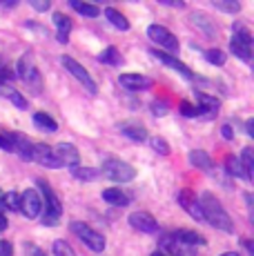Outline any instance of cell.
<instances>
[{"label": "cell", "mask_w": 254, "mask_h": 256, "mask_svg": "<svg viewBox=\"0 0 254 256\" xmlns=\"http://www.w3.org/2000/svg\"><path fill=\"white\" fill-rule=\"evenodd\" d=\"M198 205H201V212H203V220H208L212 228H216L218 232H226V234L234 232L232 218H230L226 208L218 203V198H214V194L203 192V194L198 196Z\"/></svg>", "instance_id": "1"}, {"label": "cell", "mask_w": 254, "mask_h": 256, "mask_svg": "<svg viewBox=\"0 0 254 256\" xmlns=\"http://www.w3.org/2000/svg\"><path fill=\"white\" fill-rule=\"evenodd\" d=\"M98 174L114 180V183H130V180L136 178V167L127 165L125 160H120V158H107L98 170Z\"/></svg>", "instance_id": "2"}, {"label": "cell", "mask_w": 254, "mask_h": 256, "mask_svg": "<svg viewBox=\"0 0 254 256\" xmlns=\"http://www.w3.org/2000/svg\"><path fill=\"white\" fill-rule=\"evenodd\" d=\"M36 187L40 190V196H42V200H45V218H42V223L45 225H56L58 220H60V216H62L60 200H58V196L54 194V190L45 183V180L36 178Z\"/></svg>", "instance_id": "3"}, {"label": "cell", "mask_w": 254, "mask_h": 256, "mask_svg": "<svg viewBox=\"0 0 254 256\" xmlns=\"http://www.w3.org/2000/svg\"><path fill=\"white\" fill-rule=\"evenodd\" d=\"M70 230H72V232H74V234L78 236V238L82 240V243L87 245V248L92 250V252L100 254L102 250H105V238H102V234L94 232V230H92L87 223H82V220H72Z\"/></svg>", "instance_id": "4"}, {"label": "cell", "mask_w": 254, "mask_h": 256, "mask_svg": "<svg viewBox=\"0 0 254 256\" xmlns=\"http://www.w3.org/2000/svg\"><path fill=\"white\" fill-rule=\"evenodd\" d=\"M60 62H62V67H65V70L70 72L72 76H74L76 80L80 82V85L85 87V90L90 92V94H96V92H98V87H96L94 78L90 76V72H87L85 67H82L78 60H74V58H72V56H62V58H60Z\"/></svg>", "instance_id": "5"}, {"label": "cell", "mask_w": 254, "mask_h": 256, "mask_svg": "<svg viewBox=\"0 0 254 256\" xmlns=\"http://www.w3.org/2000/svg\"><path fill=\"white\" fill-rule=\"evenodd\" d=\"M148 38L158 45L160 49H168V52H178V40L170 29H165L163 24H150L148 27ZM158 49V52H160Z\"/></svg>", "instance_id": "6"}, {"label": "cell", "mask_w": 254, "mask_h": 256, "mask_svg": "<svg viewBox=\"0 0 254 256\" xmlns=\"http://www.w3.org/2000/svg\"><path fill=\"white\" fill-rule=\"evenodd\" d=\"M7 136H9V142H12V152H16L18 158H22L25 163H34V147H36V142L29 136L20 134V132H12Z\"/></svg>", "instance_id": "7"}, {"label": "cell", "mask_w": 254, "mask_h": 256, "mask_svg": "<svg viewBox=\"0 0 254 256\" xmlns=\"http://www.w3.org/2000/svg\"><path fill=\"white\" fill-rule=\"evenodd\" d=\"M127 223L136 230V232H143V234H156L158 232V220L154 218L152 214L148 212H134V214L127 216Z\"/></svg>", "instance_id": "8"}, {"label": "cell", "mask_w": 254, "mask_h": 256, "mask_svg": "<svg viewBox=\"0 0 254 256\" xmlns=\"http://www.w3.org/2000/svg\"><path fill=\"white\" fill-rule=\"evenodd\" d=\"M18 78H22V80L32 87L40 85V72L36 70V65H34V56L29 52L22 54V58L18 60Z\"/></svg>", "instance_id": "9"}, {"label": "cell", "mask_w": 254, "mask_h": 256, "mask_svg": "<svg viewBox=\"0 0 254 256\" xmlns=\"http://www.w3.org/2000/svg\"><path fill=\"white\" fill-rule=\"evenodd\" d=\"M20 212L27 218H38L42 212V198L36 190H25L20 194Z\"/></svg>", "instance_id": "10"}, {"label": "cell", "mask_w": 254, "mask_h": 256, "mask_svg": "<svg viewBox=\"0 0 254 256\" xmlns=\"http://www.w3.org/2000/svg\"><path fill=\"white\" fill-rule=\"evenodd\" d=\"M34 163H40L47 170H60V167H65L58 160V156L54 154L52 147L42 145V142H36V147H34Z\"/></svg>", "instance_id": "11"}, {"label": "cell", "mask_w": 254, "mask_h": 256, "mask_svg": "<svg viewBox=\"0 0 254 256\" xmlns=\"http://www.w3.org/2000/svg\"><path fill=\"white\" fill-rule=\"evenodd\" d=\"M150 54H152V56L156 58V60H160V62H163V65H168V67H172L174 72H178L180 76L190 78V80H192V78H194V74L190 72V67H188V65H183V62H180L176 56H172V54L158 52V49H152V52H150Z\"/></svg>", "instance_id": "12"}, {"label": "cell", "mask_w": 254, "mask_h": 256, "mask_svg": "<svg viewBox=\"0 0 254 256\" xmlns=\"http://www.w3.org/2000/svg\"><path fill=\"white\" fill-rule=\"evenodd\" d=\"M52 150H54V154L58 156V160L67 167H76L78 160H80V154H78V150L72 145V142H58V145L52 147Z\"/></svg>", "instance_id": "13"}, {"label": "cell", "mask_w": 254, "mask_h": 256, "mask_svg": "<svg viewBox=\"0 0 254 256\" xmlns=\"http://www.w3.org/2000/svg\"><path fill=\"white\" fill-rule=\"evenodd\" d=\"M178 203L194 220H203V212H201V205H198V196H194L190 190L180 192V194H178Z\"/></svg>", "instance_id": "14"}, {"label": "cell", "mask_w": 254, "mask_h": 256, "mask_svg": "<svg viewBox=\"0 0 254 256\" xmlns=\"http://www.w3.org/2000/svg\"><path fill=\"white\" fill-rule=\"evenodd\" d=\"M118 82L127 92H143L150 87V78L140 76V74H123V76L118 78Z\"/></svg>", "instance_id": "15"}, {"label": "cell", "mask_w": 254, "mask_h": 256, "mask_svg": "<svg viewBox=\"0 0 254 256\" xmlns=\"http://www.w3.org/2000/svg\"><path fill=\"white\" fill-rule=\"evenodd\" d=\"M190 20H192V24L198 29V32H203L208 38H216V24H214V20L210 16H205V14L201 12H194L192 16H190Z\"/></svg>", "instance_id": "16"}, {"label": "cell", "mask_w": 254, "mask_h": 256, "mask_svg": "<svg viewBox=\"0 0 254 256\" xmlns=\"http://www.w3.org/2000/svg\"><path fill=\"white\" fill-rule=\"evenodd\" d=\"M172 236H174V240H176L180 248H196V245H205V238L201 234L194 232V230H176Z\"/></svg>", "instance_id": "17"}, {"label": "cell", "mask_w": 254, "mask_h": 256, "mask_svg": "<svg viewBox=\"0 0 254 256\" xmlns=\"http://www.w3.org/2000/svg\"><path fill=\"white\" fill-rule=\"evenodd\" d=\"M102 200L114 205V208H125V205L132 203V196L127 194V192L118 190V187H110V190L102 192Z\"/></svg>", "instance_id": "18"}, {"label": "cell", "mask_w": 254, "mask_h": 256, "mask_svg": "<svg viewBox=\"0 0 254 256\" xmlns=\"http://www.w3.org/2000/svg\"><path fill=\"white\" fill-rule=\"evenodd\" d=\"M120 134L134 142H145L150 138L148 130H145L143 125H136V122H120Z\"/></svg>", "instance_id": "19"}, {"label": "cell", "mask_w": 254, "mask_h": 256, "mask_svg": "<svg viewBox=\"0 0 254 256\" xmlns=\"http://www.w3.org/2000/svg\"><path fill=\"white\" fill-rule=\"evenodd\" d=\"M54 27H56V40L67 45L70 40V32H72V20L65 16V14H54Z\"/></svg>", "instance_id": "20"}, {"label": "cell", "mask_w": 254, "mask_h": 256, "mask_svg": "<svg viewBox=\"0 0 254 256\" xmlns=\"http://www.w3.org/2000/svg\"><path fill=\"white\" fill-rule=\"evenodd\" d=\"M190 163H192V167H198V170H212L214 167V160H212V156L208 154V152H203V150H192L190 152Z\"/></svg>", "instance_id": "21"}, {"label": "cell", "mask_w": 254, "mask_h": 256, "mask_svg": "<svg viewBox=\"0 0 254 256\" xmlns=\"http://www.w3.org/2000/svg\"><path fill=\"white\" fill-rule=\"evenodd\" d=\"M194 96H196V100H198V110H201L203 114L216 112L218 107H221V100H218V98L208 96V94H203V92H194Z\"/></svg>", "instance_id": "22"}, {"label": "cell", "mask_w": 254, "mask_h": 256, "mask_svg": "<svg viewBox=\"0 0 254 256\" xmlns=\"http://www.w3.org/2000/svg\"><path fill=\"white\" fill-rule=\"evenodd\" d=\"M70 170H72V178L82 180V183H92V180H96L100 176L96 167H80V165H76V167H70Z\"/></svg>", "instance_id": "23"}, {"label": "cell", "mask_w": 254, "mask_h": 256, "mask_svg": "<svg viewBox=\"0 0 254 256\" xmlns=\"http://www.w3.org/2000/svg\"><path fill=\"white\" fill-rule=\"evenodd\" d=\"M34 125H36L38 130L47 132V134H54V132H58V122L54 120L50 114H45V112H38V114H34Z\"/></svg>", "instance_id": "24"}, {"label": "cell", "mask_w": 254, "mask_h": 256, "mask_svg": "<svg viewBox=\"0 0 254 256\" xmlns=\"http://www.w3.org/2000/svg\"><path fill=\"white\" fill-rule=\"evenodd\" d=\"M105 18H107V20H110L112 24H114L116 29H120V32H127V29H130V20H127V18L118 12V9L107 7V9H105Z\"/></svg>", "instance_id": "25"}, {"label": "cell", "mask_w": 254, "mask_h": 256, "mask_svg": "<svg viewBox=\"0 0 254 256\" xmlns=\"http://www.w3.org/2000/svg\"><path fill=\"white\" fill-rule=\"evenodd\" d=\"M232 32H234L232 40L241 42V45H246V47H252V34H250V29H248L243 22H234L232 24Z\"/></svg>", "instance_id": "26"}, {"label": "cell", "mask_w": 254, "mask_h": 256, "mask_svg": "<svg viewBox=\"0 0 254 256\" xmlns=\"http://www.w3.org/2000/svg\"><path fill=\"white\" fill-rule=\"evenodd\" d=\"M98 60L105 62V65H114V67H120V65H123V56L118 54V49H116V47L102 49V52L98 54Z\"/></svg>", "instance_id": "27"}, {"label": "cell", "mask_w": 254, "mask_h": 256, "mask_svg": "<svg viewBox=\"0 0 254 256\" xmlns=\"http://www.w3.org/2000/svg\"><path fill=\"white\" fill-rule=\"evenodd\" d=\"M0 94H2V96H7L9 100H12L14 105L18 107V110H27V105H29L27 98L22 96L18 90H14V87H0Z\"/></svg>", "instance_id": "28"}, {"label": "cell", "mask_w": 254, "mask_h": 256, "mask_svg": "<svg viewBox=\"0 0 254 256\" xmlns=\"http://www.w3.org/2000/svg\"><path fill=\"white\" fill-rule=\"evenodd\" d=\"M70 7L76 9V12L80 14V16H85V18H96L100 14V9L96 7V4H87V2H80V0H72Z\"/></svg>", "instance_id": "29"}, {"label": "cell", "mask_w": 254, "mask_h": 256, "mask_svg": "<svg viewBox=\"0 0 254 256\" xmlns=\"http://www.w3.org/2000/svg\"><path fill=\"white\" fill-rule=\"evenodd\" d=\"M226 170H228V174H230V176H234V178L250 180V178H248V176H246V172H243L241 160H238L236 156H228V158H226Z\"/></svg>", "instance_id": "30"}, {"label": "cell", "mask_w": 254, "mask_h": 256, "mask_svg": "<svg viewBox=\"0 0 254 256\" xmlns=\"http://www.w3.org/2000/svg\"><path fill=\"white\" fill-rule=\"evenodd\" d=\"M238 160H241V167H243V172H246V176L252 180V174H254V150L252 147H246Z\"/></svg>", "instance_id": "31"}, {"label": "cell", "mask_w": 254, "mask_h": 256, "mask_svg": "<svg viewBox=\"0 0 254 256\" xmlns=\"http://www.w3.org/2000/svg\"><path fill=\"white\" fill-rule=\"evenodd\" d=\"M230 52H232L236 58L246 60V62L252 58V47H246V45H241V42H236V40H230Z\"/></svg>", "instance_id": "32"}, {"label": "cell", "mask_w": 254, "mask_h": 256, "mask_svg": "<svg viewBox=\"0 0 254 256\" xmlns=\"http://www.w3.org/2000/svg\"><path fill=\"white\" fill-rule=\"evenodd\" d=\"M212 4L218 9V12H228V14L241 12V2H236V0H214Z\"/></svg>", "instance_id": "33"}, {"label": "cell", "mask_w": 254, "mask_h": 256, "mask_svg": "<svg viewBox=\"0 0 254 256\" xmlns=\"http://www.w3.org/2000/svg\"><path fill=\"white\" fill-rule=\"evenodd\" d=\"M205 60H208L210 65H216V67H221V65H226L228 56L221 52V49H208V52H205Z\"/></svg>", "instance_id": "34"}, {"label": "cell", "mask_w": 254, "mask_h": 256, "mask_svg": "<svg viewBox=\"0 0 254 256\" xmlns=\"http://www.w3.org/2000/svg\"><path fill=\"white\" fill-rule=\"evenodd\" d=\"M52 250H54V256H76V252L72 250V245L67 243V240H62V238L54 240Z\"/></svg>", "instance_id": "35"}, {"label": "cell", "mask_w": 254, "mask_h": 256, "mask_svg": "<svg viewBox=\"0 0 254 256\" xmlns=\"http://www.w3.org/2000/svg\"><path fill=\"white\" fill-rule=\"evenodd\" d=\"M2 205L12 212H20V194L18 192H7L2 198Z\"/></svg>", "instance_id": "36"}, {"label": "cell", "mask_w": 254, "mask_h": 256, "mask_svg": "<svg viewBox=\"0 0 254 256\" xmlns=\"http://www.w3.org/2000/svg\"><path fill=\"white\" fill-rule=\"evenodd\" d=\"M150 145H152V150L158 152L160 156H168L170 152H172V150H170V145L165 142V138H160V136H154V138L150 140Z\"/></svg>", "instance_id": "37"}, {"label": "cell", "mask_w": 254, "mask_h": 256, "mask_svg": "<svg viewBox=\"0 0 254 256\" xmlns=\"http://www.w3.org/2000/svg\"><path fill=\"white\" fill-rule=\"evenodd\" d=\"M180 114L188 116V118H196V116H203V112L198 110L196 105H192V102L183 100V102H180Z\"/></svg>", "instance_id": "38"}, {"label": "cell", "mask_w": 254, "mask_h": 256, "mask_svg": "<svg viewBox=\"0 0 254 256\" xmlns=\"http://www.w3.org/2000/svg\"><path fill=\"white\" fill-rule=\"evenodd\" d=\"M168 102H163V100H154L152 102V114L156 116V118H160V116H165L168 114Z\"/></svg>", "instance_id": "39"}, {"label": "cell", "mask_w": 254, "mask_h": 256, "mask_svg": "<svg viewBox=\"0 0 254 256\" xmlns=\"http://www.w3.org/2000/svg\"><path fill=\"white\" fill-rule=\"evenodd\" d=\"M0 256H14V243L12 240H0Z\"/></svg>", "instance_id": "40"}, {"label": "cell", "mask_w": 254, "mask_h": 256, "mask_svg": "<svg viewBox=\"0 0 254 256\" xmlns=\"http://www.w3.org/2000/svg\"><path fill=\"white\" fill-rule=\"evenodd\" d=\"M29 4H32L36 12H47V9H50V0H32Z\"/></svg>", "instance_id": "41"}, {"label": "cell", "mask_w": 254, "mask_h": 256, "mask_svg": "<svg viewBox=\"0 0 254 256\" xmlns=\"http://www.w3.org/2000/svg\"><path fill=\"white\" fill-rule=\"evenodd\" d=\"M0 150L12 152V142H9V136H7V134H2V132H0Z\"/></svg>", "instance_id": "42"}, {"label": "cell", "mask_w": 254, "mask_h": 256, "mask_svg": "<svg viewBox=\"0 0 254 256\" xmlns=\"http://www.w3.org/2000/svg\"><path fill=\"white\" fill-rule=\"evenodd\" d=\"M221 134H223V138H226V140H232L234 132H232V127H230V125H223L221 127Z\"/></svg>", "instance_id": "43"}, {"label": "cell", "mask_w": 254, "mask_h": 256, "mask_svg": "<svg viewBox=\"0 0 254 256\" xmlns=\"http://www.w3.org/2000/svg\"><path fill=\"white\" fill-rule=\"evenodd\" d=\"M254 118H250V120L246 122V132H248V136H250V138H254Z\"/></svg>", "instance_id": "44"}, {"label": "cell", "mask_w": 254, "mask_h": 256, "mask_svg": "<svg viewBox=\"0 0 254 256\" xmlns=\"http://www.w3.org/2000/svg\"><path fill=\"white\" fill-rule=\"evenodd\" d=\"M7 225H9L7 216H4V214H2V212H0V232H4V230H7Z\"/></svg>", "instance_id": "45"}, {"label": "cell", "mask_w": 254, "mask_h": 256, "mask_svg": "<svg viewBox=\"0 0 254 256\" xmlns=\"http://www.w3.org/2000/svg\"><path fill=\"white\" fill-rule=\"evenodd\" d=\"M221 256H241L238 252H226V254H221Z\"/></svg>", "instance_id": "46"}, {"label": "cell", "mask_w": 254, "mask_h": 256, "mask_svg": "<svg viewBox=\"0 0 254 256\" xmlns=\"http://www.w3.org/2000/svg\"><path fill=\"white\" fill-rule=\"evenodd\" d=\"M4 70V60H2V56H0V72Z\"/></svg>", "instance_id": "47"}, {"label": "cell", "mask_w": 254, "mask_h": 256, "mask_svg": "<svg viewBox=\"0 0 254 256\" xmlns=\"http://www.w3.org/2000/svg\"><path fill=\"white\" fill-rule=\"evenodd\" d=\"M2 198H4V192L0 190V205H2Z\"/></svg>", "instance_id": "48"}, {"label": "cell", "mask_w": 254, "mask_h": 256, "mask_svg": "<svg viewBox=\"0 0 254 256\" xmlns=\"http://www.w3.org/2000/svg\"><path fill=\"white\" fill-rule=\"evenodd\" d=\"M152 256H165V254H160V252H154Z\"/></svg>", "instance_id": "49"}, {"label": "cell", "mask_w": 254, "mask_h": 256, "mask_svg": "<svg viewBox=\"0 0 254 256\" xmlns=\"http://www.w3.org/2000/svg\"><path fill=\"white\" fill-rule=\"evenodd\" d=\"M0 87H2V82H0Z\"/></svg>", "instance_id": "50"}]
</instances>
